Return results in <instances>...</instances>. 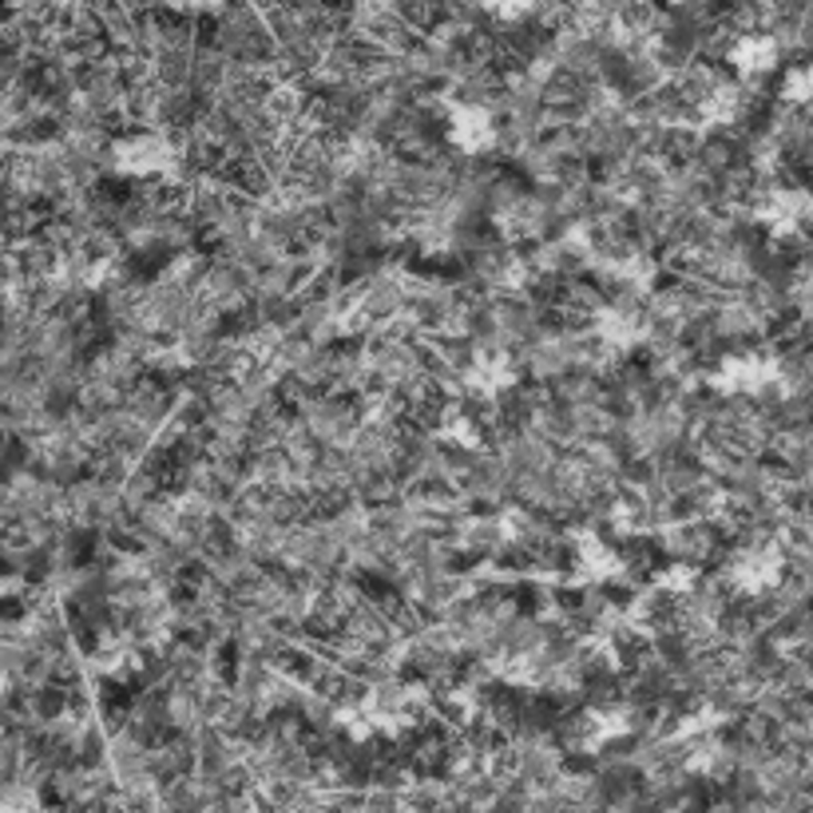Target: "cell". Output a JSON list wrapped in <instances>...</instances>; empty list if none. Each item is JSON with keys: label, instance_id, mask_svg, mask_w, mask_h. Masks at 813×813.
<instances>
[{"label": "cell", "instance_id": "1", "mask_svg": "<svg viewBox=\"0 0 813 813\" xmlns=\"http://www.w3.org/2000/svg\"><path fill=\"white\" fill-rule=\"evenodd\" d=\"M112 163H115V171H123V175L147 179V175H167V171H175L179 155H175V147H171L163 135L140 132V135H127V140L115 143Z\"/></svg>", "mask_w": 813, "mask_h": 813}]
</instances>
